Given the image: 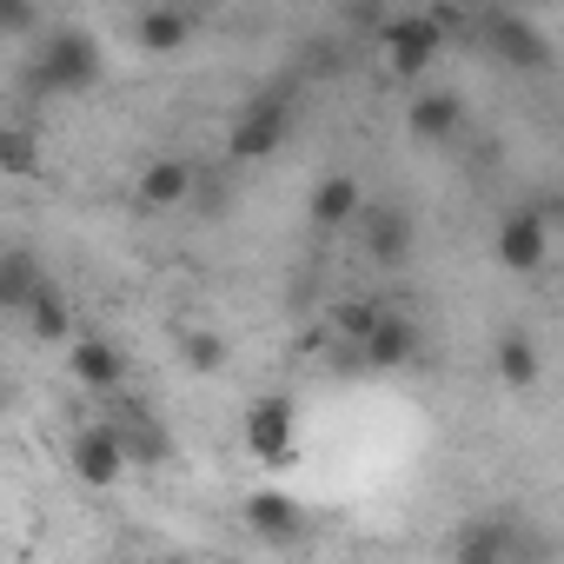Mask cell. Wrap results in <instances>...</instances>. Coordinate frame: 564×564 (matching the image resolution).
<instances>
[{
  "instance_id": "17",
  "label": "cell",
  "mask_w": 564,
  "mask_h": 564,
  "mask_svg": "<svg viewBox=\"0 0 564 564\" xmlns=\"http://www.w3.org/2000/svg\"><path fill=\"white\" fill-rule=\"evenodd\" d=\"M133 41H140V54H180V47L193 41V14H180V8H147V14L133 21Z\"/></svg>"
},
{
  "instance_id": "21",
  "label": "cell",
  "mask_w": 564,
  "mask_h": 564,
  "mask_svg": "<svg viewBox=\"0 0 564 564\" xmlns=\"http://www.w3.org/2000/svg\"><path fill=\"white\" fill-rule=\"evenodd\" d=\"M180 359H186V372H219L226 366V339L219 333H180Z\"/></svg>"
},
{
  "instance_id": "16",
  "label": "cell",
  "mask_w": 564,
  "mask_h": 564,
  "mask_svg": "<svg viewBox=\"0 0 564 564\" xmlns=\"http://www.w3.org/2000/svg\"><path fill=\"white\" fill-rule=\"evenodd\" d=\"M491 372H498V386H505V392H531V386H538V372H544L538 339H531V333H505V339H498V352H491Z\"/></svg>"
},
{
  "instance_id": "22",
  "label": "cell",
  "mask_w": 564,
  "mask_h": 564,
  "mask_svg": "<svg viewBox=\"0 0 564 564\" xmlns=\"http://www.w3.org/2000/svg\"><path fill=\"white\" fill-rule=\"evenodd\" d=\"M0 166H8L14 180H28V173L41 166V147H34L28 127H8V133H0Z\"/></svg>"
},
{
  "instance_id": "12",
  "label": "cell",
  "mask_w": 564,
  "mask_h": 564,
  "mask_svg": "<svg viewBox=\"0 0 564 564\" xmlns=\"http://www.w3.org/2000/svg\"><path fill=\"white\" fill-rule=\"evenodd\" d=\"M352 219H366V186H359L352 173H326V180L313 186V226H319V232H339V226H352Z\"/></svg>"
},
{
  "instance_id": "13",
  "label": "cell",
  "mask_w": 564,
  "mask_h": 564,
  "mask_svg": "<svg viewBox=\"0 0 564 564\" xmlns=\"http://www.w3.org/2000/svg\"><path fill=\"white\" fill-rule=\"evenodd\" d=\"M366 252H372V265H405L412 259V219L399 213V206H366Z\"/></svg>"
},
{
  "instance_id": "14",
  "label": "cell",
  "mask_w": 564,
  "mask_h": 564,
  "mask_svg": "<svg viewBox=\"0 0 564 564\" xmlns=\"http://www.w3.org/2000/svg\"><path fill=\"white\" fill-rule=\"evenodd\" d=\"M458 120H465V107H458V94H445V87H425V94L405 107V127H412V140H425V147L452 140Z\"/></svg>"
},
{
  "instance_id": "3",
  "label": "cell",
  "mask_w": 564,
  "mask_h": 564,
  "mask_svg": "<svg viewBox=\"0 0 564 564\" xmlns=\"http://www.w3.org/2000/svg\"><path fill=\"white\" fill-rule=\"evenodd\" d=\"M293 445H300V405L286 392H265L246 405V452L259 465H293Z\"/></svg>"
},
{
  "instance_id": "5",
  "label": "cell",
  "mask_w": 564,
  "mask_h": 564,
  "mask_svg": "<svg viewBox=\"0 0 564 564\" xmlns=\"http://www.w3.org/2000/svg\"><path fill=\"white\" fill-rule=\"evenodd\" d=\"M498 265L518 272V279H531V272L551 265V226H544V213H531V206L505 213V226H498Z\"/></svg>"
},
{
  "instance_id": "20",
  "label": "cell",
  "mask_w": 564,
  "mask_h": 564,
  "mask_svg": "<svg viewBox=\"0 0 564 564\" xmlns=\"http://www.w3.org/2000/svg\"><path fill=\"white\" fill-rule=\"evenodd\" d=\"M113 425H120L133 465H160V458H166V432H153V419H133V412H127V419H113Z\"/></svg>"
},
{
  "instance_id": "19",
  "label": "cell",
  "mask_w": 564,
  "mask_h": 564,
  "mask_svg": "<svg viewBox=\"0 0 564 564\" xmlns=\"http://www.w3.org/2000/svg\"><path fill=\"white\" fill-rule=\"evenodd\" d=\"M28 333H34L41 346H54V339H74V306H67V300L47 286V293L28 306Z\"/></svg>"
},
{
  "instance_id": "1",
  "label": "cell",
  "mask_w": 564,
  "mask_h": 564,
  "mask_svg": "<svg viewBox=\"0 0 564 564\" xmlns=\"http://www.w3.org/2000/svg\"><path fill=\"white\" fill-rule=\"evenodd\" d=\"M67 465H74V478H80L87 491H113V485L133 471L127 438H120V425H113V419L80 425V432H74V445H67Z\"/></svg>"
},
{
  "instance_id": "18",
  "label": "cell",
  "mask_w": 564,
  "mask_h": 564,
  "mask_svg": "<svg viewBox=\"0 0 564 564\" xmlns=\"http://www.w3.org/2000/svg\"><path fill=\"white\" fill-rule=\"evenodd\" d=\"M41 293H47V279H41V272H34V259L14 246V252H8V265H0V306H8V313H28Z\"/></svg>"
},
{
  "instance_id": "2",
  "label": "cell",
  "mask_w": 564,
  "mask_h": 564,
  "mask_svg": "<svg viewBox=\"0 0 564 564\" xmlns=\"http://www.w3.org/2000/svg\"><path fill=\"white\" fill-rule=\"evenodd\" d=\"M379 47H386V67L399 80H419L438 61V47H445V21L438 14H392L379 28Z\"/></svg>"
},
{
  "instance_id": "15",
  "label": "cell",
  "mask_w": 564,
  "mask_h": 564,
  "mask_svg": "<svg viewBox=\"0 0 564 564\" xmlns=\"http://www.w3.org/2000/svg\"><path fill=\"white\" fill-rule=\"evenodd\" d=\"M246 524H252L259 538H272V544H293V538L306 531V511H300L286 491H252V498H246Z\"/></svg>"
},
{
  "instance_id": "11",
  "label": "cell",
  "mask_w": 564,
  "mask_h": 564,
  "mask_svg": "<svg viewBox=\"0 0 564 564\" xmlns=\"http://www.w3.org/2000/svg\"><path fill=\"white\" fill-rule=\"evenodd\" d=\"M140 206L147 213H173V206H186L193 199V166L186 160H173V153H160V160H147V173H140Z\"/></svg>"
},
{
  "instance_id": "9",
  "label": "cell",
  "mask_w": 564,
  "mask_h": 564,
  "mask_svg": "<svg viewBox=\"0 0 564 564\" xmlns=\"http://www.w3.org/2000/svg\"><path fill=\"white\" fill-rule=\"evenodd\" d=\"M452 564H518V531L505 518H465L452 538Z\"/></svg>"
},
{
  "instance_id": "8",
  "label": "cell",
  "mask_w": 564,
  "mask_h": 564,
  "mask_svg": "<svg viewBox=\"0 0 564 564\" xmlns=\"http://www.w3.org/2000/svg\"><path fill=\"white\" fill-rule=\"evenodd\" d=\"M419 352H425V333H419L405 313H386V319L372 326V339L359 346V359H366L372 372H405Z\"/></svg>"
},
{
  "instance_id": "7",
  "label": "cell",
  "mask_w": 564,
  "mask_h": 564,
  "mask_svg": "<svg viewBox=\"0 0 564 564\" xmlns=\"http://www.w3.org/2000/svg\"><path fill=\"white\" fill-rule=\"evenodd\" d=\"M478 34L505 67H544V34L524 14H478Z\"/></svg>"
},
{
  "instance_id": "10",
  "label": "cell",
  "mask_w": 564,
  "mask_h": 564,
  "mask_svg": "<svg viewBox=\"0 0 564 564\" xmlns=\"http://www.w3.org/2000/svg\"><path fill=\"white\" fill-rule=\"evenodd\" d=\"M67 372H74L80 392H120V379H127V352L107 346V339H74Z\"/></svg>"
},
{
  "instance_id": "6",
  "label": "cell",
  "mask_w": 564,
  "mask_h": 564,
  "mask_svg": "<svg viewBox=\"0 0 564 564\" xmlns=\"http://www.w3.org/2000/svg\"><path fill=\"white\" fill-rule=\"evenodd\" d=\"M41 80L54 87V94H80V87H94L100 80V47L87 41V34H54L47 41V61H41Z\"/></svg>"
},
{
  "instance_id": "4",
  "label": "cell",
  "mask_w": 564,
  "mask_h": 564,
  "mask_svg": "<svg viewBox=\"0 0 564 564\" xmlns=\"http://www.w3.org/2000/svg\"><path fill=\"white\" fill-rule=\"evenodd\" d=\"M286 127H293L286 100H252V107L232 120V133H226V160H239V166L272 160L279 147H286Z\"/></svg>"
},
{
  "instance_id": "23",
  "label": "cell",
  "mask_w": 564,
  "mask_h": 564,
  "mask_svg": "<svg viewBox=\"0 0 564 564\" xmlns=\"http://www.w3.org/2000/svg\"><path fill=\"white\" fill-rule=\"evenodd\" d=\"M379 319H386V306H366V300L339 306V333H346V339H359V346L372 339V326H379Z\"/></svg>"
}]
</instances>
